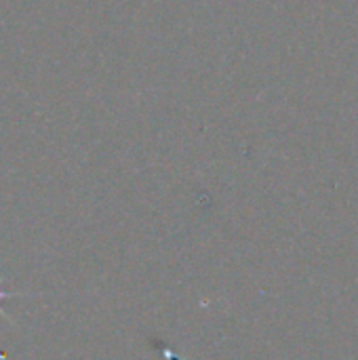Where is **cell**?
Masks as SVG:
<instances>
[{
	"label": "cell",
	"mask_w": 358,
	"mask_h": 360,
	"mask_svg": "<svg viewBox=\"0 0 358 360\" xmlns=\"http://www.w3.org/2000/svg\"><path fill=\"white\" fill-rule=\"evenodd\" d=\"M0 285H2V278H0ZM4 297H8V293H4V291L0 289V300H4ZM0 314H2V316H6V314H4L2 310H0Z\"/></svg>",
	"instance_id": "1"
}]
</instances>
